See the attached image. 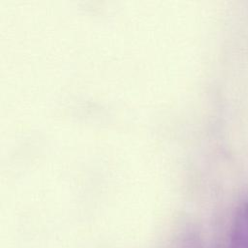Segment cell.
I'll return each instance as SVG.
<instances>
[{"label": "cell", "instance_id": "1", "mask_svg": "<svg viewBox=\"0 0 248 248\" xmlns=\"http://www.w3.org/2000/svg\"><path fill=\"white\" fill-rule=\"evenodd\" d=\"M230 248H248V203H245L236 215Z\"/></svg>", "mask_w": 248, "mask_h": 248}]
</instances>
